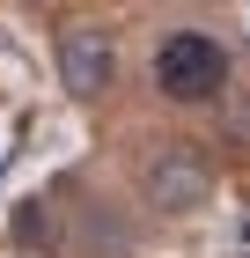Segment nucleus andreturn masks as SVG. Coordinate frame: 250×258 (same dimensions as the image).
<instances>
[{"mask_svg":"<svg viewBox=\"0 0 250 258\" xmlns=\"http://www.w3.org/2000/svg\"><path fill=\"white\" fill-rule=\"evenodd\" d=\"M140 199H147L154 214H199L213 199V170L199 148H184V140H162L147 162H140Z\"/></svg>","mask_w":250,"mask_h":258,"instance_id":"f03ea898","label":"nucleus"},{"mask_svg":"<svg viewBox=\"0 0 250 258\" xmlns=\"http://www.w3.org/2000/svg\"><path fill=\"white\" fill-rule=\"evenodd\" d=\"M15 236H22V243H52V221L37 214V199H30V207L15 214Z\"/></svg>","mask_w":250,"mask_h":258,"instance_id":"20e7f679","label":"nucleus"},{"mask_svg":"<svg viewBox=\"0 0 250 258\" xmlns=\"http://www.w3.org/2000/svg\"><path fill=\"white\" fill-rule=\"evenodd\" d=\"M154 89L170 103H213L228 89V44L206 30H170L154 44Z\"/></svg>","mask_w":250,"mask_h":258,"instance_id":"f257e3e1","label":"nucleus"},{"mask_svg":"<svg viewBox=\"0 0 250 258\" xmlns=\"http://www.w3.org/2000/svg\"><path fill=\"white\" fill-rule=\"evenodd\" d=\"M52 67H59V89L74 103H96L118 89V37L103 22H66L52 44Z\"/></svg>","mask_w":250,"mask_h":258,"instance_id":"7ed1b4c3","label":"nucleus"}]
</instances>
